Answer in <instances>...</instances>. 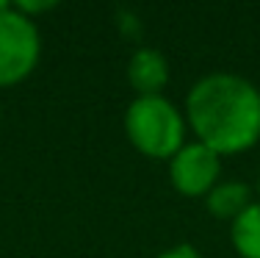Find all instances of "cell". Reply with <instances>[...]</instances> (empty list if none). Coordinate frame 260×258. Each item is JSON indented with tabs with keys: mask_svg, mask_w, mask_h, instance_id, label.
<instances>
[{
	"mask_svg": "<svg viewBox=\"0 0 260 258\" xmlns=\"http://www.w3.org/2000/svg\"><path fill=\"white\" fill-rule=\"evenodd\" d=\"M185 122L219 156L244 153L260 139V89L233 72H210L191 86Z\"/></svg>",
	"mask_w": 260,
	"mask_h": 258,
	"instance_id": "6da1fadb",
	"label": "cell"
},
{
	"mask_svg": "<svg viewBox=\"0 0 260 258\" xmlns=\"http://www.w3.org/2000/svg\"><path fill=\"white\" fill-rule=\"evenodd\" d=\"M130 145L150 158H172L185 145V117L164 95L136 97L125 111Z\"/></svg>",
	"mask_w": 260,
	"mask_h": 258,
	"instance_id": "7a4b0ae2",
	"label": "cell"
},
{
	"mask_svg": "<svg viewBox=\"0 0 260 258\" xmlns=\"http://www.w3.org/2000/svg\"><path fill=\"white\" fill-rule=\"evenodd\" d=\"M42 56V36L14 3H0V86H14L34 72Z\"/></svg>",
	"mask_w": 260,
	"mask_h": 258,
	"instance_id": "3957f363",
	"label": "cell"
},
{
	"mask_svg": "<svg viewBox=\"0 0 260 258\" xmlns=\"http://www.w3.org/2000/svg\"><path fill=\"white\" fill-rule=\"evenodd\" d=\"M219 175H221V156L202 142L183 145L169 158L172 186L185 197H208L210 189L219 183Z\"/></svg>",
	"mask_w": 260,
	"mask_h": 258,
	"instance_id": "277c9868",
	"label": "cell"
},
{
	"mask_svg": "<svg viewBox=\"0 0 260 258\" xmlns=\"http://www.w3.org/2000/svg\"><path fill=\"white\" fill-rule=\"evenodd\" d=\"M127 81L139 97L160 95V89L169 83V61L152 47H141L127 61Z\"/></svg>",
	"mask_w": 260,
	"mask_h": 258,
	"instance_id": "5b68a950",
	"label": "cell"
},
{
	"mask_svg": "<svg viewBox=\"0 0 260 258\" xmlns=\"http://www.w3.org/2000/svg\"><path fill=\"white\" fill-rule=\"evenodd\" d=\"M205 203H208V211L213 214L216 219H230L233 222V219L241 217L255 200H252V189L246 186V183L219 181L213 189H210Z\"/></svg>",
	"mask_w": 260,
	"mask_h": 258,
	"instance_id": "8992f818",
	"label": "cell"
},
{
	"mask_svg": "<svg viewBox=\"0 0 260 258\" xmlns=\"http://www.w3.org/2000/svg\"><path fill=\"white\" fill-rule=\"evenodd\" d=\"M230 239L241 258H260V203H252L230 222Z\"/></svg>",
	"mask_w": 260,
	"mask_h": 258,
	"instance_id": "52a82bcc",
	"label": "cell"
},
{
	"mask_svg": "<svg viewBox=\"0 0 260 258\" xmlns=\"http://www.w3.org/2000/svg\"><path fill=\"white\" fill-rule=\"evenodd\" d=\"M158 258H202V253H197L191 244H175V247L164 250Z\"/></svg>",
	"mask_w": 260,
	"mask_h": 258,
	"instance_id": "ba28073f",
	"label": "cell"
},
{
	"mask_svg": "<svg viewBox=\"0 0 260 258\" xmlns=\"http://www.w3.org/2000/svg\"><path fill=\"white\" fill-rule=\"evenodd\" d=\"M257 192H260V175H257Z\"/></svg>",
	"mask_w": 260,
	"mask_h": 258,
	"instance_id": "9c48e42d",
	"label": "cell"
}]
</instances>
